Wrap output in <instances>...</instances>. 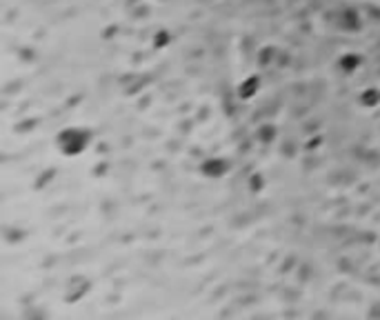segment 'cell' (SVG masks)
Here are the masks:
<instances>
[{
  "label": "cell",
  "mask_w": 380,
  "mask_h": 320,
  "mask_svg": "<svg viewBox=\"0 0 380 320\" xmlns=\"http://www.w3.org/2000/svg\"><path fill=\"white\" fill-rule=\"evenodd\" d=\"M271 58H274V49H263V51H260V63H269Z\"/></svg>",
  "instance_id": "obj_9"
},
{
  "label": "cell",
  "mask_w": 380,
  "mask_h": 320,
  "mask_svg": "<svg viewBox=\"0 0 380 320\" xmlns=\"http://www.w3.org/2000/svg\"><path fill=\"white\" fill-rule=\"evenodd\" d=\"M338 65H340L343 71L351 74V71H356V69L360 67V56H358V53H345V56L338 60Z\"/></svg>",
  "instance_id": "obj_5"
},
{
  "label": "cell",
  "mask_w": 380,
  "mask_h": 320,
  "mask_svg": "<svg viewBox=\"0 0 380 320\" xmlns=\"http://www.w3.org/2000/svg\"><path fill=\"white\" fill-rule=\"evenodd\" d=\"M200 171L205 173L207 178H220V176H225L229 171V165L225 158H207L202 163Z\"/></svg>",
  "instance_id": "obj_2"
},
{
  "label": "cell",
  "mask_w": 380,
  "mask_h": 320,
  "mask_svg": "<svg viewBox=\"0 0 380 320\" xmlns=\"http://www.w3.org/2000/svg\"><path fill=\"white\" fill-rule=\"evenodd\" d=\"M258 89H260V80L256 78V76H251V78H245L243 83H240V87H238V96L243 100H249V98H253V96L258 94Z\"/></svg>",
  "instance_id": "obj_4"
},
{
  "label": "cell",
  "mask_w": 380,
  "mask_h": 320,
  "mask_svg": "<svg viewBox=\"0 0 380 320\" xmlns=\"http://www.w3.org/2000/svg\"><path fill=\"white\" fill-rule=\"evenodd\" d=\"M260 187V176H253V189Z\"/></svg>",
  "instance_id": "obj_10"
},
{
  "label": "cell",
  "mask_w": 380,
  "mask_h": 320,
  "mask_svg": "<svg viewBox=\"0 0 380 320\" xmlns=\"http://www.w3.org/2000/svg\"><path fill=\"white\" fill-rule=\"evenodd\" d=\"M360 102H363L364 107H376L380 102V91L376 89H364L363 96H360Z\"/></svg>",
  "instance_id": "obj_6"
},
{
  "label": "cell",
  "mask_w": 380,
  "mask_h": 320,
  "mask_svg": "<svg viewBox=\"0 0 380 320\" xmlns=\"http://www.w3.org/2000/svg\"><path fill=\"white\" fill-rule=\"evenodd\" d=\"M338 27L345 29V32H356L360 29V16L356 9H343L340 16H338Z\"/></svg>",
  "instance_id": "obj_3"
},
{
  "label": "cell",
  "mask_w": 380,
  "mask_h": 320,
  "mask_svg": "<svg viewBox=\"0 0 380 320\" xmlns=\"http://www.w3.org/2000/svg\"><path fill=\"white\" fill-rule=\"evenodd\" d=\"M276 138V127L274 125H263L258 132V140L260 142H271Z\"/></svg>",
  "instance_id": "obj_7"
},
{
  "label": "cell",
  "mask_w": 380,
  "mask_h": 320,
  "mask_svg": "<svg viewBox=\"0 0 380 320\" xmlns=\"http://www.w3.org/2000/svg\"><path fill=\"white\" fill-rule=\"evenodd\" d=\"M87 142H89V134L83 132V129H65L58 136V147L63 149V153H67V156L83 153L84 149H87Z\"/></svg>",
  "instance_id": "obj_1"
},
{
  "label": "cell",
  "mask_w": 380,
  "mask_h": 320,
  "mask_svg": "<svg viewBox=\"0 0 380 320\" xmlns=\"http://www.w3.org/2000/svg\"><path fill=\"white\" fill-rule=\"evenodd\" d=\"M169 42V34L167 32H158L156 34V47H163V45H167Z\"/></svg>",
  "instance_id": "obj_8"
}]
</instances>
